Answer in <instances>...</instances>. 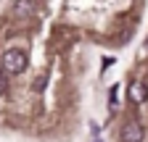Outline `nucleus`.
Listing matches in <instances>:
<instances>
[{
  "label": "nucleus",
  "instance_id": "nucleus-1",
  "mask_svg": "<svg viewBox=\"0 0 148 142\" xmlns=\"http://www.w3.org/2000/svg\"><path fill=\"white\" fill-rule=\"evenodd\" d=\"M3 68L8 74H18V71L27 68V55L21 50H5L3 53Z\"/></svg>",
  "mask_w": 148,
  "mask_h": 142
},
{
  "label": "nucleus",
  "instance_id": "nucleus-2",
  "mask_svg": "<svg viewBox=\"0 0 148 142\" xmlns=\"http://www.w3.org/2000/svg\"><path fill=\"white\" fill-rule=\"evenodd\" d=\"M143 137H145L143 126H140L138 121H130V124H124V126H122L119 142H143Z\"/></svg>",
  "mask_w": 148,
  "mask_h": 142
},
{
  "label": "nucleus",
  "instance_id": "nucleus-3",
  "mask_svg": "<svg viewBox=\"0 0 148 142\" xmlns=\"http://www.w3.org/2000/svg\"><path fill=\"white\" fill-rule=\"evenodd\" d=\"M145 97H148V92H145L143 82H135L132 87H130V100L132 103H145Z\"/></svg>",
  "mask_w": 148,
  "mask_h": 142
},
{
  "label": "nucleus",
  "instance_id": "nucleus-4",
  "mask_svg": "<svg viewBox=\"0 0 148 142\" xmlns=\"http://www.w3.org/2000/svg\"><path fill=\"white\" fill-rule=\"evenodd\" d=\"M34 8H32V0H16L13 3V13L16 16H29Z\"/></svg>",
  "mask_w": 148,
  "mask_h": 142
},
{
  "label": "nucleus",
  "instance_id": "nucleus-5",
  "mask_svg": "<svg viewBox=\"0 0 148 142\" xmlns=\"http://www.w3.org/2000/svg\"><path fill=\"white\" fill-rule=\"evenodd\" d=\"M116 100H119V87L111 90V108H116Z\"/></svg>",
  "mask_w": 148,
  "mask_h": 142
},
{
  "label": "nucleus",
  "instance_id": "nucleus-6",
  "mask_svg": "<svg viewBox=\"0 0 148 142\" xmlns=\"http://www.w3.org/2000/svg\"><path fill=\"white\" fill-rule=\"evenodd\" d=\"M5 90V79H3V74H0V92Z\"/></svg>",
  "mask_w": 148,
  "mask_h": 142
},
{
  "label": "nucleus",
  "instance_id": "nucleus-7",
  "mask_svg": "<svg viewBox=\"0 0 148 142\" xmlns=\"http://www.w3.org/2000/svg\"><path fill=\"white\" fill-rule=\"evenodd\" d=\"M95 142H101V139H95Z\"/></svg>",
  "mask_w": 148,
  "mask_h": 142
}]
</instances>
